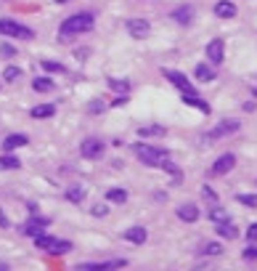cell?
Returning <instances> with one entry per match:
<instances>
[{"label": "cell", "mask_w": 257, "mask_h": 271, "mask_svg": "<svg viewBox=\"0 0 257 271\" xmlns=\"http://www.w3.org/2000/svg\"><path fill=\"white\" fill-rule=\"evenodd\" d=\"M173 19L178 24H188L191 19H194V8H191V5H180V8L173 11Z\"/></svg>", "instance_id": "obj_19"}, {"label": "cell", "mask_w": 257, "mask_h": 271, "mask_svg": "<svg viewBox=\"0 0 257 271\" xmlns=\"http://www.w3.org/2000/svg\"><path fill=\"white\" fill-rule=\"evenodd\" d=\"M0 54H3V56H14V54H16V51H14V48H11V45H8V43H3V45H0Z\"/></svg>", "instance_id": "obj_36"}, {"label": "cell", "mask_w": 257, "mask_h": 271, "mask_svg": "<svg viewBox=\"0 0 257 271\" xmlns=\"http://www.w3.org/2000/svg\"><path fill=\"white\" fill-rule=\"evenodd\" d=\"M109 88L117 90V93H125V96H128L130 83H128V80H120V77H111V80H109Z\"/></svg>", "instance_id": "obj_24"}, {"label": "cell", "mask_w": 257, "mask_h": 271, "mask_svg": "<svg viewBox=\"0 0 257 271\" xmlns=\"http://www.w3.org/2000/svg\"><path fill=\"white\" fill-rule=\"evenodd\" d=\"M244 261H257V244H247V250L241 253Z\"/></svg>", "instance_id": "obj_33"}, {"label": "cell", "mask_w": 257, "mask_h": 271, "mask_svg": "<svg viewBox=\"0 0 257 271\" xmlns=\"http://www.w3.org/2000/svg\"><path fill=\"white\" fill-rule=\"evenodd\" d=\"M106 200L109 202H128V191H125V189H109L106 191Z\"/></svg>", "instance_id": "obj_25"}, {"label": "cell", "mask_w": 257, "mask_h": 271, "mask_svg": "<svg viewBox=\"0 0 257 271\" xmlns=\"http://www.w3.org/2000/svg\"><path fill=\"white\" fill-rule=\"evenodd\" d=\"M215 231H217V237H223V240H236V237H239V229H236L231 221H217Z\"/></svg>", "instance_id": "obj_13"}, {"label": "cell", "mask_w": 257, "mask_h": 271, "mask_svg": "<svg viewBox=\"0 0 257 271\" xmlns=\"http://www.w3.org/2000/svg\"><path fill=\"white\" fill-rule=\"evenodd\" d=\"M48 226V218H32V221H27L22 226L24 234H29V237H35V234H40V231Z\"/></svg>", "instance_id": "obj_14"}, {"label": "cell", "mask_w": 257, "mask_h": 271, "mask_svg": "<svg viewBox=\"0 0 257 271\" xmlns=\"http://www.w3.org/2000/svg\"><path fill=\"white\" fill-rule=\"evenodd\" d=\"M19 165H22V162H19L14 154H8V151L0 157V168H5V170H14V168H19Z\"/></svg>", "instance_id": "obj_26"}, {"label": "cell", "mask_w": 257, "mask_h": 271, "mask_svg": "<svg viewBox=\"0 0 257 271\" xmlns=\"http://www.w3.org/2000/svg\"><path fill=\"white\" fill-rule=\"evenodd\" d=\"M183 101L188 104V107H196L199 112H204V115H209V104L207 101H202L196 93H183Z\"/></svg>", "instance_id": "obj_18"}, {"label": "cell", "mask_w": 257, "mask_h": 271, "mask_svg": "<svg viewBox=\"0 0 257 271\" xmlns=\"http://www.w3.org/2000/svg\"><path fill=\"white\" fill-rule=\"evenodd\" d=\"M0 35H5V37H22V40H32V37H35V32H32L29 27H24V24H19V22L0 19Z\"/></svg>", "instance_id": "obj_3"}, {"label": "cell", "mask_w": 257, "mask_h": 271, "mask_svg": "<svg viewBox=\"0 0 257 271\" xmlns=\"http://www.w3.org/2000/svg\"><path fill=\"white\" fill-rule=\"evenodd\" d=\"M27 144V136L24 133H11V136H5V141H3V149L5 151H14L19 147H24Z\"/></svg>", "instance_id": "obj_16"}, {"label": "cell", "mask_w": 257, "mask_h": 271, "mask_svg": "<svg viewBox=\"0 0 257 271\" xmlns=\"http://www.w3.org/2000/svg\"><path fill=\"white\" fill-rule=\"evenodd\" d=\"M80 154L88 157V160H98L103 154V141L101 138H85L80 144Z\"/></svg>", "instance_id": "obj_5"}, {"label": "cell", "mask_w": 257, "mask_h": 271, "mask_svg": "<svg viewBox=\"0 0 257 271\" xmlns=\"http://www.w3.org/2000/svg\"><path fill=\"white\" fill-rule=\"evenodd\" d=\"M236 3H231V0H220V3H215V16L220 19H233L236 16Z\"/></svg>", "instance_id": "obj_11"}, {"label": "cell", "mask_w": 257, "mask_h": 271, "mask_svg": "<svg viewBox=\"0 0 257 271\" xmlns=\"http://www.w3.org/2000/svg\"><path fill=\"white\" fill-rule=\"evenodd\" d=\"M162 75L167 77V80L173 83L175 88H180L183 93H196V90H194V85H191V83L186 80V75H183V72H178V69H162Z\"/></svg>", "instance_id": "obj_6"}, {"label": "cell", "mask_w": 257, "mask_h": 271, "mask_svg": "<svg viewBox=\"0 0 257 271\" xmlns=\"http://www.w3.org/2000/svg\"><path fill=\"white\" fill-rule=\"evenodd\" d=\"M19 77H22V69H19V67H5V72H3V80L5 83H16Z\"/></svg>", "instance_id": "obj_30"}, {"label": "cell", "mask_w": 257, "mask_h": 271, "mask_svg": "<svg viewBox=\"0 0 257 271\" xmlns=\"http://www.w3.org/2000/svg\"><path fill=\"white\" fill-rule=\"evenodd\" d=\"M67 197H69L72 202H82L85 200V189L82 186H69L67 189Z\"/></svg>", "instance_id": "obj_29"}, {"label": "cell", "mask_w": 257, "mask_h": 271, "mask_svg": "<svg viewBox=\"0 0 257 271\" xmlns=\"http://www.w3.org/2000/svg\"><path fill=\"white\" fill-rule=\"evenodd\" d=\"M178 213V218H180V221H186V223H194V221H199V208H196V205H180V208L175 210Z\"/></svg>", "instance_id": "obj_10"}, {"label": "cell", "mask_w": 257, "mask_h": 271, "mask_svg": "<svg viewBox=\"0 0 257 271\" xmlns=\"http://www.w3.org/2000/svg\"><path fill=\"white\" fill-rule=\"evenodd\" d=\"M247 240L249 242H257V223H252V226L247 229Z\"/></svg>", "instance_id": "obj_35"}, {"label": "cell", "mask_w": 257, "mask_h": 271, "mask_svg": "<svg viewBox=\"0 0 257 271\" xmlns=\"http://www.w3.org/2000/svg\"><path fill=\"white\" fill-rule=\"evenodd\" d=\"M101 109H103V104H101V101H98V98H96V101L90 104V112H101Z\"/></svg>", "instance_id": "obj_39"}, {"label": "cell", "mask_w": 257, "mask_h": 271, "mask_svg": "<svg viewBox=\"0 0 257 271\" xmlns=\"http://www.w3.org/2000/svg\"><path fill=\"white\" fill-rule=\"evenodd\" d=\"M32 88L40 90V93H48V90H53V80H48V77H37V80H32Z\"/></svg>", "instance_id": "obj_23"}, {"label": "cell", "mask_w": 257, "mask_h": 271, "mask_svg": "<svg viewBox=\"0 0 257 271\" xmlns=\"http://www.w3.org/2000/svg\"><path fill=\"white\" fill-rule=\"evenodd\" d=\"M93 215H106V205H96V208H93Z\"/></svg>", "instance_id": "obj_37"}, {"label": "cell", "mask_w": 257, "mask_h": 271, "mask_svg": "<svg viewBox=\"0 0 257 271\" xmlns=\"http://www.w3.org/2000/svg\"><path fill=\"white\" fill-rule=\"evenodd\" d=\"M0 229H8V218H5L3 210H0Z\"/></svg>", "instance_id": "obj_38"}, {"label": "cell", "mask_w": 257, "mask_h": 271, "mask_svg": "<svg viewBox=\"0 0 257 271\" xmlns=\"http://www.w3.org/2000/svg\"><path fill=\"white\" fill-rule=\"evenodd\" d=\"M233 165H236V157L231 154H220L217 160L212 162V168H209V176H226L228 170H233Z\"/></svg>", "instance_id": "obj_7"}, {"label": "cell", "mask_w": 257, "mask_h": 271, "mask_svg": "<svg viewBox=\"0 0 257 271\" xmlns=\"http://www.w3.org/2000/svg\"><path fill=\"white\" fill-rule=\"evenodd\" d=\"M43 69H48V72H64V64L51 61V59H43Z\"/></svg>", "instance_id": "obj_32"}, {"label": "cell", "mask_w": 257, "mask_h": 271, "mask_svg": "<svg viewBox=\"0 0 257 271\" xmlns=\"http://www.w3.org/2000/svg\"><path fill=\"white\" fill-rule=\"evenodd\" d=\"M236 202L239 205H247V208L257 210V194H236Z\"/></svg>", "instance_id": "obj_28"}, {"label": "cell", "mask_w": 257, "mask_h": 271, "mask_svg": "<svg viewBox=\"0 0 257 271\" xmlns=\"http://www.w3.org/2000/svg\"><path fill=\"white\" fill-rule=\"evenodd\" d=\"M53 3H67V0H53Z\"/></svg>", "instance_id": "obj_40"}, {"label": "cell", "mask_w": 257, "mask_h": 271, "mask_svg": "<svg viewBox=\"0 0 257 271\" xmlns=\"http://www.w3.org/2000/svg\"><path fill=\"white\" fill-rule=\"evenodd\" d=\"M202 197H204V200H207V202H217V194H215V189H209V186H202Z\"/></svg>", "instance_id": "obj_34"}, {"label": "cell", "mask_w": 257, "mask_h": 271, "mask_svg": "<svg viewBox=\"0 0 257 271\" xmlns=\"http://www.w3.org/2000/svg\"><path fill=\"white\" fill-rule=\"evenodd\" d=\"M128 32H130V37H135V40H143V37L151 32V24L146 22V19H128Z\"/></svg>", "instance_id": "obj_8"}, {"label": "cell", "mask_w": 257, "mask_h": 271, "mask_svg": "<svg viewBox=\"0 0 257 271\" xmlns=\"http://www.w3.org/2000/svg\"><path fill=\"white\" fill-rule=\"evenodd\" d=\"M207 215H209V221H215V223H217V221H228V210H226V208H217V205L209 210Z\"/></svg>", "instance_id": "obj_27"}, {"label": "cell", "mask_w": 257, "mask_h": 271, "mask_svg": "<svg viewBox=\"0 0 257 271\" xmlns=\"http://www.w3.org/2000/svg\"><path fill=\"white\" fill-rule=\"evenodd\" d=\"M53 242H56V237H48V234H35V244H37V250H51L53 247Z\"/></svg>", "instance_id": "obj_21"}, {"label": "cell", "mask_w": 257, "mask_h": 271, "mask_svg": "<svg viewBox=\"0 0 257 271\" xmlns=\"http://www.w3.org/2000/svg\"><path fill=\"white\" fill-rule=\"evenodd\" d=\"M207 59H209V64H223V59H226V43H223V37H215V40H209L207 43Z\"/></svg>", "instance_id": "obj_4"}, {"label": "cell", "mask_w": 257, "mask_h": 271, "mask_svg": "<svg viewBox=\"0 0 257 271\" xmlns=\"http://www.w3.org/2000/svg\"><path fill=\"white\" fill-rule=\"evenodd\" d=\"M239 130V120H223L217 128L209 130V136H207V141H217V138H223V136H231V133H236Z\"/></svg>", "instance_id": "obj_9"}, {"label": "cell", "mask_w": 257, "mask_h": 271, "mask_svg": "<svg viewBox=\"0 0 257 271\" xmlns=\"http://www.w3.org/2000/svg\"><path fill=\"white\" fill-rule=\"evenodd\" d=\"M138 136H141V138L164 136V125H141V128H138Z\"/></svg>", "instance_id": "obj_17"}, {"label": "cell", "mask_w": 257, "mask_h": 271, "mask_svg": "<svg viewBox=\"0 0 257 271\" xmlns=\"http://www.w3.org/2000/svg\"><path fill=\"white\" fill-rule=\"evenodd\" d=\"M53 112H56L53 104H40V107H35L29 115L35 117V120H43V117H53Z\"/></svg>", "instance_id": "obj_20"}, {"label": "cell", "mask_w": 257, "mask_h": 271, "mask_svg": "<svg viewBox=\"0 0 257 271\" xmlns=\"http://www.w3.org/2000/svg\"><path fill=\"white\" fill-rule=\"evenodd\" d=\"M194 77L199 83H212L215 80V67H209V64H199V67L194 69Z\"/></svg>", "instance_id": "obj_15"}, {"label": "cell", "mask_w": 257, "mask_h": 271, "mask_svg": "<svg viewBox=\"0 0 257 271\" xmlns=\"http://www.w3.org/2000/svg\"><path fill=\"white\" fill-rule=\"evenodd\" d=\"M93 30V14H88V11H82V14H75V16H67L61 22V27H58V35H61V40H67L72 35H82V32Z\"/></svg>", "instance_id": "obj_1"}, {"label": "cell", "mask_w": 257, "mask_h": 271, "mask_svg": "<svg viewBox=\"0 0 257 271\" xmlns=\"http://www.w3.org/2000/svg\"><path fill=\"white\" fill-rule=\"evenodd\" d=\"M72 250V242H67V240H56L53 242V247L48 250L51 255H64V253H69Z\"/></svg>", "instance_id": "obj_22"}, {"label": "cell", "mask_w": 257, "mask_h": 271, "mask_svg": "<svg viewBox=\"0 0 257 271\" xmlns=\"http://www.w3.org/2000/svg\"><path fill=\"white\" fill-rule=\"evenodd\" d=\"M202 253H204V255H220L223 247H220L217 242H209V244H204V247H202Z\"/></svg>", "instance_id": "obj_31"}, {"label": "cell", "mask_w": 257, "mask_h": 271, "mask_svg": "<svg viewBox=\"0 0 257 271\" xmlns=\"http://www.w3.org/2000/svg\"><path fill=\"white\" fill-rule=\"evenodd\" d=\"M135 154L146 165H151V168H159V165L167 160V151L159 149V147H151V144H135Z\"/></svg>", "instance_id": "obj_2"}, {"label": "cell", "mask_w": 257, "mask_h": 271, "mask_svg": "<svg viewBox=\"0 0 257 271\" xmlns=\"http://www.w3.org/2000/svg\"><path fill=\"white\" fill-rule=\"evenodd\" d=\"M125 240H128V242H133V244H143V242H146V229H143V226H130V229H125Z\"/></svg>", "instance_id": "obj_12"}]
</instances>
